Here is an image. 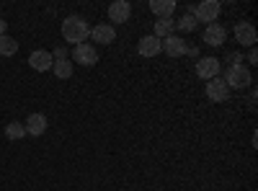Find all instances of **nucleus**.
<instances>
[{"label": "nucleus", "mask_w": 258, "mask_h": 191, "mask_svg": "<svg viewBox=\"0 0 258 191\" xmlns=\"http://www.w3.org/2000/svg\"><path fill=\"white\" fill-rule=\"evenodd\" d=\"M52 52H47V49H36V52H31L29 54V65L36 70V73H44V70H52Z\"/></svg>", "instance_id": "nucleus-10"}, {"label": "nucleus", "mask_w": 258, "mask_h": 191, "mask_svg": "<svg viewBox=\"0 0 258 191\" xmlns=\"http://www.w3.org/2000/svg\"><path fill=\"white\" fill-rule=\"evenodd\" d=\"M129 16H132V6L126 0H116V3L109 6V18L114 24H124V21H129Z\"/></svg>", "instance_id": "nucleus-12"}, {"label": "nucleus", "mask_w": 258, "mask_h": 191, "mask_svg": "<svg viewBox=\"0 0 258 191\" xmlns=\"http://www.w3.org/2000/svg\"><path fill=\"white\" fill-rule=\"evenodd\" d=\"M73 62H78L83 68H93L98 62V49L93 44H88V41H83V44L73 47Z\"/></svg>", "instance_id": "nucleus-4"}, {"label": "nucleus", "mask_w": 258, "mask_h": 191, "mask_svg": "<svg viewBox=\"0 0 258 191\" xmlns=\"http://www.w3.org/2000/svg\"><path fill=\"white\" fill-rule=\"evenodd\" d=\"M220 11H222V6L217 3V0H202V3L194 8L191 13H194V18H197V21H204V24L209 26V24H214V21H217Z\"/></svg>", "instance_id": "nucleus-3"}, {"label": "nucleus", "mask_w": 258, "mask_h": 191, "mask_svg": "<svg viewBox=\"0 0 258 191\" xmlns=\"http://www.w3.org/2000/svg\"><path fill=\"white\" fill-rule=\"evenodd\" d=\"M225 39H227V31H225L222 24H217V21H214V24H209V26L204 29V41H207L209 47H222V44H225Z\"/></svg>", "instance_id": "nucleus-7"}, {"label": "nucleus", "mask_w": 258, "mask_h": 191, "mask_svg": "<svg viewBox=\"0 0 258 191\" xmlns=\"http://www.w3.org/2000/svg\"><path fill=\"white\" fill-rule=\"evenodd\" d=\"M24 135H26V130H24V124H21V121H11L6 126V137L8 140H21Z\"/></svg>", "instance_id": "nucleus-19"}, {"label": "nucleus", "mask_w": 258, "mask_h": 191, "mask_svg": "<svg viewBox=\"0 0 258 191\" xmlns=\"http://www.w3.org/2000/svg\"><path fill=\"white\" fill-rule=\"evenodd\" d=\"M6 29H8V24H6V21H0V36H6Z\"/></svg>", "instance_id": "nucleus-23"}, {"label": "nucleus", "mask_w": 258, "mask_h": 191, "mask_svg": "<svg viewBox=\"0 0 258 191\" xmlns=\"http://www.w3.org/2000/svg\"><path fill=\"white\" fill-rule=\"evenodd\" d=\"M24 130H26V135H31V137L44 135V132H47V116H44V114H29Z\"/></svg>", "instance_id": "nucleus-11"}, {"label": "nucleus", "mask_w": 258, "mask_h": 191, "mask_svg": "<svg viewBox=\"0 0 258 191\" xmlns=\"http://www.w3.org/2000/svg\"><path fill=\"white\" fill-rule=\"evenodd\" d=\"M163 52L170 54V57H181V54H186V44L181 41V36L170 34V36L163 39Z\"/></svg>", "instance_id": "nucleus-14"}, {"label": "nucleus", "mask_w": 258, "mask_h": 191, "mask_svg": "<svg viewBox=\"0 0 258 191\" xmlns=\"http://www.w3.org/2000/svg\"><path fill=\"white\" fill-rule=\"evenodd\" d=\"M150 11L158 18H170V13L176 11V3L173 0H150Z\"/></svg>", "instance_id": "nucleus-15"}, {"label": "nucleus", "mask_w": 258, "mask_h": 191, "mask_svg": "<svg viewBox=\"0 0 258 191\" xmlns=\"http://www.w3.org/2000/svg\"><path fill=\"white\" fill-rule=\"evenodd\" d=\"M91 36V26H88V21L80 18V16H68L62 21V39L68 41V44L78 47L83 44L85 39Z\"/></svg>", "instance_id": "nucleus-1"}, {"label": "nucleus", "mask_w": 258, "mask_h": 191, "mask_svg": "<svg viewBox=\"0 0 258 191\" xmlns=\"http://www.w3.org/2000/svg\"><path fill=\"white\" fill-rule=\"evenodd\" d=\"M197 75L202 80H212V78H217L220 75V59L217 57H202L197 62Z\"/></svg>", "instance_id": "nucleus-6"}, {"label": "nucleus", "mask_w": 258, "mask_h": 191, "mask_svg": "<svg viewBox=\"0 0 258 191\" xmlns=\"http://www.w3.org/2000/svg\"><path fill=\"white\" fill-rule=\"evenodd\" d=\"M52 70H54L57 78L68 80V78L73 75V62H70V59H57V62H52Z\"/></svg>", "instance_id": "nucleus-17"}, {"label": "nucleus", "mask_w": 258, "mask_h": 191, "mask_svg": "<svg viewBox=\"0 0 258 191\" xmlns=\"http://www.w3.org/2000/svg\"><path fill=\"white\" fill-rule=\"evenodd\" d=\"M91 39L98 41V44H111V41L116 39V31H114L111 24H98V26L91 29Z\"/></svg>", "instance_id": "nucleus-13"}, {"label": "nucleus", "mask_w": 258, "mask_h": 191, "mask_svg": "<svg viewBox=\"0 0 258 191\" xmlns=\"http://www.w3.org/2000/svg\"><path fill=\"white\" fill-rule=\"evenodd\" d=\"M222 80L227 83V88H248L253 83V75L245 65H230Z\"/></svg>", "instance_id": "nucleus-2"}, {"label": "nucleus", "mask_w": 258, "mask_h": 191, "mask_svg": "<svg viewBox=\"0 0 258 191\" xmlns=\"http://www.w3.org/2000/svg\"><path fill=\"white\" fill-rule=\"evenodd\" d=\"M207 98L214 101V103H225L230 98V88H227V83L217 75V78H212L207 83Z\"/></svg>", "instance_id": "nucleus-5"}, {"label": "nucleus", "mask_w": 258, "mask_h": 191, "mask_svg": "<svg viewBox=\"0 0 258 191\" xmlns=\"http://www.w3.org/2000/svg\"><path fill=\"white\" fill-rule=\"evenodd\" d=\"M52 59L57 62V59H68V49H64V47H57L54 52H52Z\"/></svg>", "instance_id": "nucleus-21"}, {"label": "nucleus", "mask_w": 258, "mask_h": 191, "mask_svg": "<svg viewBox=\"0 0 258 191\" xmlns=\"http://www.w3.org/2000/svg\"><path fill=\"white\" fill-rule=\"evenodd\" d=\"M160 49H163V39H158V36H142L140 39V44H137V52L142 54V57H155V54H160Z\"/></svg>", "instance_id": "nucleus-9"}, {"label": "nucleus", "mask_w": 258, "mask_h": 191, "mask_svg": "<svg viewBox=\"0 0 258 191\" xmlns=\"http://www.w3.org/2000/svg\"><path fill=\"white\" fill-rule=\"evenodd\" d=\"M18 52V41L13 39V36H0V57H11V54H16Z\"/></svg>", "instance_id": "nucleus-18"}, {"label": "nucleus", "mask_w": 258, "mask_h": 191, "mask_svg": "<svg viewBox=\"0 0 258 191\" xmlns=\"http://www.w3.org/2000/svg\"><path fill=\"white\" fill-rule=\"evenodd\" d=\"M197 24H199V21L194 18V13H186L181 21H176V26H178L181 31H194V29H197Z\"/></svg>", "instance_id": "nucleus-20"}, {"label": "nucleus", "mask_w": 258, "mask_h": 191, "mask_svg": "<svg viewBox=\"0 0 258 191\" xmlns=\"http://www.w3.org/2000/svg\"><path fill=\"white\" fill-rule=\"evenodd\" d=\"M173 31H176V21H173V18H158V21H155V34H153V36L165 39V36H170Z\"/></svg>", "instance_id": "nucleus-16"}, {"label": "nucleus", "mask_w": 258, "mask_h": 191, "mask_svg": "<svg viewBox=\"0 0 258 191\" xmlns=\"http://www.w3.org/2000/svg\"><path fill=\"white\" fill-rule=\"evenodd\" d=\"M235 39H238V44L240 47H253L255 44V29L253 24H248V21H240L238 26H235Z\"/></svg>", "instance_id": "nucleus-8"}, {"label": "nucleus", "mask_w": 258, "mask_h": 191, "mask_svg": "<svg viewBox=\"0 0 258 191\" xmlns=\"http://www.w3.org/2000/svg\"><path fill=\"white\" fill-rule=\"evenodd\" d=\"M248 62H250V65H255V62H258V52H255V49H250V54H248Z\"/></svg>", "instance_id": "nucleus-22"}]
</instances>
